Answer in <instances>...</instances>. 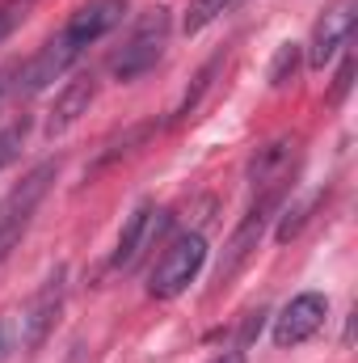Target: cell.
Returning a JSON list of instances; mask_svg holds the SVG:
<instances>
[{
  "mask_svg": "<svg viewBox=\"0 0 358 363\" xmlns=\"http://www.w3.org/2000/svg\"><path fill=\"white\" fill-rule=\"evenodd\" d=\"M169 34H173V13L165 4H152L139 13V21L131 26V34L122 38V47L110 55V77L114 81H135L144 72H152L169 47Z\"/></svg>",
  "mask_w": 358,
  "mask_h": 363,
  "instance_id": "6da1fadb",
  "label": "cell"
},
{
  "mask_svg": "<svg viewBox=\"0 0 358 363\" xmlns=\"http://www.w3.org/2000/svg\"><path fill=\"white\" fill-rule=\"evenodd\" d=\"M241 0H190L185 4V17H181V30L185 34H202L211 21H219L224 13H232Z\"/></svg>",
  "mask_w": 358,
  "mask_h": 363,
  "instance_id": "4fadbf2b",
  "label": "cell"
},
{
  "mask_svg": "<svg viewBox=\"0 0 358 363\" xmlns=\"http://www.w3.org/2000/svg\"><path fill=\"white\" fill-rule=\"evenodd\" d=\"M30 9H34V0H0V43L30 17Z\"/></svg>",
  "mask_w": 358,
  "mask_h": 363,
  "instance_id": "2e32d148",
  "label": "cell"
},
{
  "mask_svg": "<svg viewBox=\"0 0 358 363\" xmlns=\"http://www.w3.org/2000/svg\"><path fill=\"white\" fill-rule=\"evenodd\" d=\"M350 81H354V55L346 51V60H342V72H337V89H333V101H337L342 93L350 89Z\"/></svg>",
  "mask_w": 358,
  "mask_h": 363,
  "instance_id": "e0dca14e",
  "label": "cell"
},
{
  "mask_svg": "<svg viewBox=\"0 0 358 363\" xmlns=\"http://www.w3.org/2000/svg\"><path fill=\"white\" fill-rule=\"evenodd\" d=\"M358 26V0H337L312 30V43H308V64L312 68H325L342 47H350Z\"/></svg>",
  "mask_w": 358,
  "mask_h": 363,
  "instance_id": "30bf717a",
  "label": "cell"
},
{
  "mask_svg": "<svg viewBox=\"0 0 358 363\" xmlns=\"http://www.w3.org/2000/svg\"><path fill=\"white\" fill-rule=\"evenodd\" d=\"M202 262H207V237L202 233H181V237H173L169 250L156 258V267L148 274V296L152 300H173V296H181L198 279Z\"/></svg>",
  "mask_w": 358,
  "mask_h": 363,
  "instance_id": "3957f363",
  "label": "cell"
},
{
  "mask_svg": "<svg viewBox=\"0 0 358 363\" xmlns=\"http://www.w3.org/2000/svg\"><path fill=\"white\" fill-rule=\"evenodd\" d=\"M0 101H4V77H0Z\"/></svg>",
  "mask_w": 358,
  "mask_h": 363,
  "instance_id": "ffe728a7",
  "label": "cell"
},
{
  "mask_svg": "<svg viewBox=\"0 0 358 363\" xmlns=\"http://www.w3.org/2000/svg\"><path fill=\"white\" fill-rule=\"evenodd\" d=\"M93 97H97V77L93 72H81L76 81H68L64 89L55 93V101H51V114H47V140H55V135H64L81 114H89Z\"/></svg>",
  "mask_w": 358,
  "mask_h": 363,
  "instance_id": "7c38bea8",
  "label": "cell"
},
{
  "mask_svg": "<svg viewBox=\"0 0 358 363\" xmlns=\"http://www.w3.org/2000/svg\"><path fill=\"white\" fill-rule=\"evenodd\" d=\"M325 317H329V300L321 296V291H299V296H291L287 304H282V313L274 317V347H299V342H308L321 325H325Z\"/></svg>",
  "mask_w": 358,
  "mask_h": 363,
  "instance_id": "ba28073f",
  "label": "cell"
},
{
  "mask_svg": "<svg viewBox=\"0 0 358 363\" xmlns=\"http://www.w3.org/2000/svg\"><path fill=\"white\" fill-rule=\"evenodd\" d=\"M55 178H59V161H42L0 199V258H8V250L25 237L38 203L47 199V190H51Z\"/></svg>",
  "mask_w": 358,
  "mask_h": 363,
  "instance_id": "7a4b0ae2",
  "label": "cell"
},
{
  "mask_svg": "<svg viewBox=\"0 0 358 363\" xmlns=\"http://www.w3.org/2000/svg\"><path fill=\"white\" fill-rule=\"evenodd\" d=\"M68 271L64 267H55V271L42 279V287L30 296V304L21 308V321H17V338H21V347L25 351H38L42 342H47V334L55 330V321H59V308H64V283Z\"/></svg>",
  "mask_w": 358,
  "mask_h": 363,
  "instance_id": "8992f818",
  "label": "cell"
},
{
  "mask_svg": "<svg viewBox=\"0 0 358 363\" xmlns=\"http://www.w3.org/2000/svg\"><path fill=\"white\" fill-rule=\"evenodd\" d=\"M25 131H30V127H25V118H21V123H8V127L0 131V169H4V165H13V161L21 157Z\"/></svg>",
  "mask_w": 358,
  "mask_h": 363,
  "instance_id": "9a60e30c",
  "label": "cell"
},
{
  "mask_svg": "<svg viewBox=\"0 0 358 363\" xmlns=\"http://www.w3.org/2000/svg\"><path fill=\"white\" fill-rule=\"evenodd\" d=\"M299 68V43H282L278 55H274V68H270V85H287Z\"/></svg>",
  "mask_w": 358,
  "mask_h": 363,
  "instance_id": "5bb4252c",
  "label": "cell"
},
{
  "mask_svg": "<svg viewBox=\"0 0 358 363\" xmlns=\"http://www.w3.org/2000/svg\"><path fill=\"white\" fill-rule=\"evenodd\" d=\"M299 161H304V144L299 135H278L262 144L253 157H249V186H253V199H287V190L295 186L299 174Z\"/></svg>",
  "mask_w": 358,
  "mask_h": 363,
  "instance_id": "277c9868",
  "label": "cell"
},
{
  "mask_svg": "<svg viewBox=\"0 0 358 363\" xmlns=\"http://www.w3.org/2000/svg\"><path fill=\"white\" fill-rule=\"evenodd\" d=\"M282 207V199H253L249 203V211H245V220L236 224V233L228 237V245H224V258H219V267H215V283L219 287H228L236 274H241V267L253 258V250L262 245V233H266L270 216Z\"/></svg>",
  "mask_w": 358,
  "mask_h": 363,
  "instance_id": "5b68a950",
  "label": "cell"
},
{
  "mask_svg": "<svg viewBox=\"0 0 358 363\" xmlns=\"http://www.w3.org/2000/svg\"><path fill=\"white\" fill-rule=\"evenodd\" d=\"M211 363H245V351H224V355H215Z\"/></svg>",
  "mask_w": 358,
  "mask_h": 363,
  "instance_id": "d6986e66",
  "label": "cell"
},
{
  "mask_svg": "<svg viewBox=\"0 0 358 363\" xmlns=\"http://www.w3.org/2000/svg\"><path fill=\"white\" fill-rule=\"evenodd\" d=\"M76 60H81V51H76L64 34H51V38L38 47V55L21 68V81H17V85H21V93H42L51 81H59Z\"/></svg>",
  "mask_w": 358,
  "mask_h": 363,
  "instance_id": "8fae6325",
  "label": "cell"
},
{
  "mask_svg": "<svg viewBox=\"0 0 358 363\" xmlns=\"http://www.w3.org/2000/svg\"><path fill=\"white\" fill-rule=\"evenodd\" d=\"M127 17V0H85L81 9H72V17L64 21V38L85 55L93 43H101L110 30H118Z\"/></svg>",
  "mask_w": 358,
  "mask_h": 363,
  "instance_id": "9c48e42d",
  "label": "cell"
},
{
  "mask_svg": "<svg viewBox=\"0 0 358 363\" xmlns=\"http://www.w3.org/2000/svg\"><path fill=\"white\" fill-rule=\"evenodd\" d=\"M8 351H13V321L0 317V363H8Z\"/></svg>",
  "mask_w": 358,
  "mask_h": 363,
  "instance_id": "ac0fdd59",
  "label": "cell"
},
{
  "mask_svg": "<svg viewBox=\"0 0 358 363\" xmlns=\"http://www.w3.org/2000/svg\"><path fill=\"white\" fill-rule=\"evenodd\" d=\"M165 224H169V216H165L156 203H139V207L127 216L122 233H118V245H114L110 267H114V271H135V267H139V258L156 245V237H161V228H165Z\"/></svg>",
  "mask_w": 358,
  "mask_h": 363,
  "instance_id": "52a82bcc",
  "label": "cell"
}]
</instances>
